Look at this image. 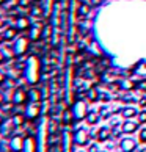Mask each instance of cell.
<instances>
[{"label":"cell","mask_w":146,"mask_h":152,"mask_svg":"<svg viewBox=\"0 0 146 152\" xmlns=\"http://www.w3.org/2000/svg\"><path fill=\"white\" fill-rule=\"evenodd\" d=\"M5 60V55H3V50H0V63Z\"/></svg>","instance_id":"cell-21"},{"label":"cell","mask_w":146,"mask_h":152,"mask_svg":"<svg viewBox=\"0 0 146 152\" xmlns=\"http://www.w3.org/2000/svg\"><path fill=\"white\" fill-rule=\"evenodd\" d=\"M87 115H88L87 104H85V102H82V100L76 102L74 107H72V116L77 118V119H82V118H85Z\"/></svg>","instance_id":"cell-3"},{"label":"cell","mask_w":146,"mask_h":152,"mask_svg":"<svg viewBox=\"0 0 146 152\" xmlns=\"http://www.w3.org/2000/svg\"><path fill=\"white\" fill-rule=\"evenodd\" d=\"M98 119H99V118H98L96 113H94V115H93V113H91V115H88V122H90V124H96Z\"/></svg>","instance_id":"cell-15"},{"label":"cell","mask_w":146,"mask_h":152,"mask_svg":"<svg viewBox=\"0 0 146 152\" xmlns=\"http://www.w3.org/2000/svg\"><path fill=\"white\" fill-rule=\"evenodd\" d=\"M16 35H18V28H7L5 30V39H14Z\"/></svg>","instance_id":"cell-13"},{"label":"cell","mask_w":146,"mask_h":152,"mask_svg":"<svg viewBox=\"0 0 146 152\" xmlns=\"http://www.w3.org/2000/svg\"><path fill=\"white\" fill-rule=\"evenodd\" d=\"M3 2H5V0H0V5H2V3H3Z\"/></svg>","instance_id":"cell-26"},{"label":"cell","mask_w":146,"mask_h":152,"mask_svg":"<svg viewBox=\"0 0 146 152\" xmlns=\"http://www.w3.org/2000/svg\"><path fill=\"white\" fill-rule=\"evenodd\" d=\"M27 97H29V93H25L24 89H16L14 91V94H13V102L14 104H24L25 100H27Z\"/></svg>","instance_id":"cell-4"},{"label":"cell","mask_w":146,"mask_h":152,"mask_svg":"<svg viewBox=\"0 0 146 152\" xmlns=\"http://www.w3.org/2000/svg\"><path fill=\"white\" fill-rule=\"evenodd\" d=\"M0 41H2V36H0Z\"/></svg>","instance_id":"cell-27"},{"label":"cell","mask_w":146,"mask_h":152,"mask_svg":"<svg viewBox=\"0 0 146 152\" xmlns=\"http://www.w3.org/2000/svg\"><path fill=\"white\" fill-rule=\"evenodd\" d=\"M3 55H5V58H11V57H13V53H11L10 50H5V49H3Z\"/></svg>","instance_id":"cell-20"},{"label":"cell","mask_w":146,"mask_h":152,"mask_svg":"<svg viewBox=\"0 0 146 152\" xmlns=\"http://www.w3.org/2000/svg\"><path fill=\"white\" fill-rule=\"evenodd\" d=\"M74 141H76L77 144H87V141H88V133H87V130H83V129L77 130L76 135H74Z\"/></svg>","instance_id":"cell-6"},{"label":"cell","mask_w":146,"mask_h":152,"mask_svg":"<svg viewBox=\"0 0 146 152\" xmlns=\"http://www.w3.org/2000/svg\"><path fill=\"white\" fill-rule=\"evenodd\" d=\"M88 96H90V99H98V91L96 89H90Z\"/></svg>","instance_id":"cell-17"},{"label":"cell","mask_w":146,"mask_h":152,"mask_svg":"<svg viewBox=\"0 0 146 152\" xmlns=\"http://www.w3.org/2000/svg\"><path fill=\"white\" fill-rule=\"evenodd\" d=\"M135 115H137V110L132 108V107L123 110V116H124V118H132V116H135Z\"/></svg>","instance_id":"cell-14"},{"label":"cell","mask_w":146,"mask_h":152,"mask_svg":"<svg viewBox=\"0 0 146 152\" xmlns=\"http://www.w3.org/2000/svg\"><path fill=\"white\" fill-rule=\"evenodd\" d=\"M27 49H29V39L27 38H18L13 44V53L21 57V55H24L27 52Z\"/></svg>","instance_id":"cell-2"},{"label":"cell","mask_w":146,"mask_h":152,"mask_svg":"<svg viewBox=\"0 0 146 152\" xmlns=\"http://www.w3.org/2000/svg\"><path fill=\"white\" fill-rule=\"evenodd\" d=\"M50 31H52V30H50V27H46V28H44V33H43V35H44V38H49Z\"/></svg>","instance_id":"cell-18"},{"label":"cell","mask_w":146,"mask_h":152,"mask_svg":"<svg viewBox=\"0 0 146 152\" xmlns=\"http://www.w3.org/2000/svg\"><path fill=\"white\" fill-rule=\"evenodd\" d=\"M43 36V28L39 24H33L30 25V39L32 41H36V39H39Z\"/></svg>","instance_id":"cell-5"},{"label":"cell","mask_w":146,"mask_h":152,"mask_svg":"<svg viewBox=\"0 0 146 152\" xmlns=\"http://www.w3.org/2000/svg\"><path fill=\"white\" fill-rule=\"evenodd\" d=\"M25 113H27V116L29 118H36L38 115H39V107L36 105V102H32L29 107H27V110H25Z\"/></svg>","instance_id":"cell-8"},{"label":"cell","mask_w":146,"mask_h":152,"mask_svg":"<svg viewBox=\"0 0 146 152\" xmlns=\"http://www.w3.org/2000/svg\"><path fill=\"white\" fill-rule=\"evenodd\" d=\"M22 121H24V118H22V116H19V115L14 118V124H22Z\"/></svg>","instance_id":"cell-19"},{"label":"cell","mask_w":146,"mask_h":152,"mask_svg":"<svg viewBox=\"0 0 146 152\" xmlns=\"http://www.w3.org/2000/svg\"><path fill=\"white\" fill-rule=\"evenodd\" d=\"M24 143L25 141H22L21 138H13L11 140V148H13L14 151H21L22 148H24Z\"/></svg>","instance_id":"cell-11"},{"label":"cell","mask_w":146,"mask_h":152,"mask_svg":"<svg viewBox=\"0 0 146 152\" xmlns=\"http://www.w3.org/2000/svg\"><path fill=\"white\" fill-rule=\"evenodd\" d=\"M29 99L32 100V102H38V100L41 99V94H39L38 89H30L29 91Z\"/></svg>","instance_id":"cell-12"},{"label":"cell","mask_w":146,"mask_h":152,"mask_svg":"<svg viewBox=\"0 0 146 152\" xmlns=\"http://www.w3.org/2000/svg\"><path fill=\"white\" fill-rule=\"evenodd\" d=\"M135 130H137V124L132 122V121H127V122H124V126H123V132H126V133H132Z\"/></svg>","instance_id":"cell-10"},{"label":"cell","mask_w":146,"mask_h":152,"mask_svg":"<svg viewBox=\"0 0 146 152\" xmlns=\"http://www.w3.org/2000/svg\"><path fill=\"white\" fill-rule=\"evenodd\" d=\"M3 80H5V74H3V72H2V71H0V83H2Z\"/></svg>","instance_id":"cell-22"},{"label":"cell","mask_w":146,"mask_h":152,"mask_svg":"<svg viewBox=\"0 0 146 152\" xmlns=\"http://www.w3.org/2000/svg\"><path fill=\"white\" fill-rule=\"evenodd\" d=\"M121 149L124 151V152H131L135 149V141H134L132 138H124L121 141Z\"/></svg>","instance_id":"cell-7"},{"label":"cell","mask_w":146,"mask_h":152,"mask_svg":"<svg viewBox=\"0 0 146 152\" xmlns=\"http://www.w3.org/2000/svg\"><path fill=\"white\" fill-rule=\"evenodd\" d=\"M39 75H41V63L36 55H30L25 60V66H24V77L30 85H36L39 82Z\"/></svg>","instance_id":"cell-1"},{"label":"cell","mask_w":146,"mask_h":152,"mask_svg":"<svg viewBox=\"0 0 146 152\" xmlns=\"http://www.w3.org/2000/svg\"><path fill=\"white\" fill-rule=\"evenodd\" d=\"M16 28H18V30L30 28V20L27 18H24V16H21V18H18V20H16Z\"/></svg>","instance_id":"cell-9"},{"label":"cell","mask_w":146,"mask_h":152,"mask_svg":"<svg viewBox=\"0 0 146 152\" xmlns=\"http://www.w3.org/2000/svg\"><path fill=\"white\" fill-rule=\"evenodd\" d=\"M2 25H3V19H2V16H0V28H2Z\"/></svg>","instance_id":"cell-24"},{"label":"cell","mask_w":146,"mask_h":152,"mask_svg":"<svg viewBox=\"0 0 146 152\" xmlns=\"http://www.w3.org/2000/svg\"><path fill=\"white\" fill-rule=\"evenodd\" d=\"M2 102H3V94L0 93V104H2Z\"/></svg>","instance_id":"cell-25"},{"label":"cell","mask_w":146,"mask_h":152,"mask_svg":"<svg viewBox=\"0 0 146 152\" xmlns=\"http://www.w3.org/2000/svg\"><path fill=\"white\" fill-rule=\"evenodd\" d=\"M35 2H38V0H35Z\"/></svg>","instance_id":"cell-28"},{"label":"cell","mask_w":146,"mask_h":152,"mask_svg":"<svg viewBox=\"0 0 146 152\" xmlns=\"http://www.w3.org/2000/svg\"><path fill=\"white\" fill-rule=\"evenodd\" d=\"M140 119H142V121H146V113H142V115H140Z\"/></svg>","instance_id":"cell-23"},{"label":"cell","mask_w":146,"mask_h":152,"mask_svg":"<svg viewBox=\"0 0 146 152\" xmlns=\"http://www.w3.org/2000/svg\"><path fill=\"white\" fill-rule=\"evenodd\" d=\"M79 13H80V14H83V16H85V14H88V7H87V5H82V7L79 8Z\"/></svg>","instance_id":"cell-16"}]
</instances>
